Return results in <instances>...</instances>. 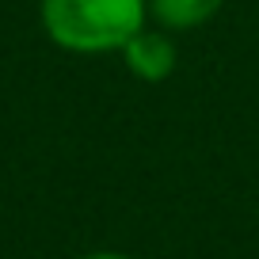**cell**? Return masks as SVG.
<instances>
[{"instance_id": "cell-1", "label": "cell", "mask_w": 259, "mask_h": 259, "mask_svg": "<svg viewBox=\"0 0 259 259\" xmlns=\"http://www.w3.org/2000/svg\"><path fill=\"white\" fill-rule=\"evenodd\" d=\"M145 0H42L50 38L76 54L122 50L141 31Z\"/></svg>"}, {"instance_id": "cell-4", "label": "cell", "mask_w": 259, "mask_h": 259, "mask_svg": "<svg viewBox=\"0 0 259 259\" xmlns=\"http://www.w3.org/2000/svg\"><path fill=\"white\" fill-rule=\"evenodd\" d=\"M84 259H126V255H114V251H99V255H84Z\"/></svg>"}, {"instance_id": "cell-3", "label": "cell", "mask_w": 259, "mask_h": 259, "mask_svg": "<svg viewBox=\"0 0 259 259\" xmlns=\"http://www.w3.org/2000/svg\"><path fill=\"white\" fill-rule=\"evenodd\" d=\"M225 0H153V12L171 27H194L206 23Z\"/></svg>"}, {"instance_id": "cell-2", "label": "cell", "mask_w": 259, "mask_h": 259, "mask_svg": "<svg viewBox=\"0 0 259 259\" xmlns=\"http://www.w3.org/2000/svg\"><path fill=\"white\" fill-rule=\"evenodd\" d=\"M122 57L141 80H164V76L176 69V50L164 34H153V31H138L134 38L122 46Z\"/></svg>"}]
</instances>
